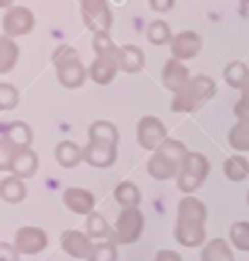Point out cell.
I'll use <instances>...</instances> for the list:
<instances>
[{
	"label": "cell",
	"instance_id": "5bb4252c",
	"mask_svg": "<svg viewBox=\"0 0 249 261\" xmlns=\"http://www.w3.org/2000/svg\"><path fill=\"white\" fill-rule=\"evenodd\" d=\"M63 204L76 214H90L94 208V194L84 188H67L63 192Z\"/></svg>",
	"mask_w": 249,
	"mask_h": 261
},
{
	"label": "cell",
	"instance_id": "f546056e",
	"mask_svg": "<svg viewBox=\"0 0 249 261\" xmlns=\"http://www.w3.org/2000/svg\"><path fill=\"white\" fill-rule=\"evenodd\" d=\"M147 39L153 43V45H165V43H171V31L167 27V22L163 20H153L147 29Z\"/></svg>",
	"mask_w": 249,
	"mask_h": 261
},
{
	"label": "cell",
	"instance_id": "ac0fdd59",
	"mask_svg": "<svg viewBox=\"0 0 249 261\" xmlns=\"http://www.w3.org/2000/svg\"><path fill=\"white\" fill-rule=\"evenodd\" d=\"M57 80L61 82V86H65V88H69V90H71V88H78V86H82L84 80H86V67L80 63V59L69 61V63L57 67Z\"/></svg>",
	"mask_w": 249,
	"mask_h": 261
},
{
	"label": "cell",
	"instance_id": "277c9868",
	"mask_svg": "<svg viewBox=\"0 0 249 261\" xmlns=\"http://www.w3.org/2000/svg\"><path fill=\"white\" fill-rule=\"evenodd\" d=\"M208 171H210V163L202 153H188L178 173V188L186 194H192L204 184Z\"/></svg>",
	"mask_w": 249,
	"mask_h": 261
},
{
	"label": "cell",
	"instance_id": "3957f363",
	"mask_svg": "<svg viewBox=\"0 0 249 261\" xmlns=\"http://www.w3.org/2000/svg\"><path fill=\"white\" fill-rule=\"evenodd\" d=\"M216 94V84L208 75H194L190 77L173 96L171 110L173 112H194L204 106Z\"/></svg>",
	"mask_w": 249,
	"mask_h": 261
},
{
	"label": "cell",
	"instance_id": "7a4b0ae2",
	"mask_svg": "<svg viewBox=\"0 0 249 261\" xmlns=\"http://www.w3.org/2000/svg\"><path fill=\"white\" fill-rule=\"evenodd\" d=\"M186 155H188V149L182 141L165 139L147 161V171L153 179H159V181L171 179L176 173H180V167Z\"/></svg>",
	"mask_w": 249,
	"mask_h": 261
},
{
	"label": "cell",
	"instance_id": "1f68e13d",
	"mask_svg": "<svg viewBox=\"0 0 249 261\" xmlns=\"http://www.w3.org/2000/svg\"><path fill=\"white\" fill-rule=\"evenodd\" d=\"M86 230H88V237H94V239H100V237L110 234V228H108L104 216L98 214V212H90L88 214V218H86Z\"/></svg>",
	"mask_w": 249,
	"mask_h": 261
},
{
	"label": "cell",
	"instance_id": "ab89813d",
	"mask_svg": "<svg viewBox=\"0 0 249 261\" xmlns=\"http://www.w3.org/2000/svg\"><path fill=\"white\" fill-rule=\"evenodd\" d=\"M155 261H182V259H180L178 253H173V251H169V249H163V251H159V253L155 255Z\"/></svg>",
	"mask_w": 249,
	"mask_h": 261
},
{
	"label": "cell",
	"instance_id": "484cf974",
	"mask_svg": "<svg viewBox=\"0 0 249 261\" xmlns=\"http://www.w3.org/2000/svg\"><path fill=\"white\" fill-rule=\"evenodd\" d=\"M18 61V47L10 37H0V73H8Z\"/></svg>",
	"mask_w": 249,
	"mask_h": 261
},
{
	"label": "cell",
	"instance_id": "4fadbf2b",
	"mask_svg": "<svg viewBox=\"0 0 249 261\" xmlns=\"http://www.w3.org/2000/svg\"><path fill=\"white\" fill-rule=\"evenodd\" d=\"M118 71L116 55H98L90 65V77L96 84H110Z\"/></svg>",
	"mask_w": 249,
	"mask_h": 261
},
{
	"label": "cell",
	"instance_id": "5b68a950",
	"mask_svg": "<svg viewBox=\"0 0 249 261\" xmlns=\"http://www.w3.org/2000/svg\"><path fill=\"white\" fill-rule=\"evenodd\" d=\"M145 226V218L141 214L139 208H122V212L118 214L116 220V228H114V243H135Z\"/></svg>",
	"mask_w": 249,
	"mask_h": 261
},
{
	"label": "cell",
	"instance_id": "f1b7e54d",
	"mask_svg": "<svg viewBox=\"0 0 249 261\" xmlns=\"http://www.w3.org/2000/svg\"><path fill=\"white\" fill-rule=\"evenodd\" d=\"M229 237H231V243L239 251H249V222L247 220L235 222L229 230Z\"/></svg>",
	"mask_w": 249,
	"mask_h": 261
},
{
	"label": "cell",
	"instance_id": "8d00e7d4",
	"mask_svg": "<svg viewBox=\"0 0 249 261\" xmlns=\"http://www.w3.org/2000/svg\"><path fill=\"white\" fill-rule=\"evenodd\" d=\"M235 116L239 120H249V80L241 88V100L235 104Z\"/></svg>",
	"mask_w": 249,
	"mask_h": 261
},
{
	"label": "cell",
	"instance_id": "ffe728a7",
	"mask_svg": "<svg viewBox=\"0 0 249 261\" xmlns=\"http://www.w3.org/2000/svg\"><path fill=\"white\" fill-rule=\"evenodd\" d=\"M88 137H90V141H94V143H106V145H114V147H116V143H118V128H116L112 122L96 120V122L90 124Z\"/></svg>",
	"mask_w": 249,
	"mask_h": 261
},
{
	"label": "cell",
	"instance_id": "44dd1931",
	"mask_svg": "<svg viewBox=\"0 0 249 261\" xmlns=\"http://www.w3.org/2000/svg\"><path fill=\"white\" fill-rule=\"evenodd\" d=\"M24 196H27V188H24V184H22L20 177L10 175V177H4V179L0 181V198H2L4 202H8V204H18V202L24 200Z\"/></svg>",
	"mask_w": 249,
	"mask_h": 261
},
{
	"label": "cell",
	"instance_id": "f35d334b",
	"mask_svg": "<svg viewBox=\"0 0 249 261\" xmlns=\"http://www.w3.org/2000/svg\"><path fill=\"white\" fill-rule=\"evenodd\" d=\"M149 6L155 12H167V10H171L173 0H149Z\"/></svg>",
	"mask_w": 249,
	"mask_h": 261
},
{
	"label": "cell",
	"instance_id": "603a6c76",
	"mask_svg": "<svg viewBox=\"0 0 249 261\" xmlns=\"http://www.w3.org/2000/svg\"><path fill=\"white\" fill-rule=\"evenodd\" d=\"M55 159H57V163L61 167H73V165L80 163V159H84V155H82V149L76 143L61 141L55 147Z\"/></svg>",
	"mask_w": 249,
	"mask_h": 261
},
{
	"label": "cell",
	"instance_id": "d590c367",
	"mask_svg": "<svg viewBox=\"0 0 249 261\" xmlns=\"http://www.w3.org/2000/svg\"><path fill=\"white\" fill-rule=\"evenodd\" d=\"M14 153H16V149L2 137V139H0V169H2V171H10Z\"/></svg>",
	"mask_w": 249,
	"mask_h": 261
},
{
	"label": "cell",
	"instance_id": "d4e9b609",
	"mask_svg": "<svg viewBox=\"0 0 249 261\" xmlns=\"http://www.w3.org/2000/svg\"><path fill=\"white\" fill-rule=\"evenodd\" d=\"M114 200L122 208H137V204L141 202V192L133 181H120L114 190Z\"/></svg>",
	"mask_w": 249,
	"mask_h": 261
},
{
	"label": "cell",
	"instance_id": "52a82bcc",
	"mask_svg": "<svg viewBox=\"0 0 249 261\" xmlns=\"http://www.w3.org/2000/svg\"><path fill=\"white\" fill-rule=\"evenodd\" d=\"M167 139V130L163 122L155 116H143L137 124V141L143 149L155 151L163 141Z\"/></svg>",
	"mask_w": 249,
	"mask_h": 261
},
{
	"label": "cell",
	"instance_id": "9a60e30c",
	"mask_svg": "<svg viewBox=\"0 0 249 261\" xmlns=\"http://www.w3.org/2000/svg\"><path fill=\"white\" fill-rule=\"evenodd\" d=\"M116 61H118V69H122L127 73H137V71H141L145 67V55L137 45L118 47Z\"/></svg>",
	"mask_w": 249,
	"mask_h": 261
},
{
	"label": "cell",
	"instance_id": "7c38bea8",
	"mask_svg": "<svg viewBox=\"0 0 249 261\" xmlns=\"http://www.w3.org/2000/svg\"><path fill=\"white\" fill-rule=\"evenodd\" d=\"M61 247H63V251L69 257H73V259H86L88 261L94 245L90 243V239L86 234H82L80 230H71L69 228V230H65L61 234Z\"/></svg>",
	"mask_w": 249,
	"mask_h": 261
},
{
	"label": "cell",
	"instance_id": "4316f807",
	"mask_svg": "<svg viewBox=\"0 0 249 261\" xmlns=\"http://www.w3.org/2000/svg\"><path fill=\"white\" fill-rule=\"evenodd\" d=\"M225 82L231 86V88H237L241 90L247 80H249V67L243 63V61H231L227 67H225Z\"/></svg>",
	"mask_w": 249,
	"mask_h": 261
},
{
	"label": "cell",
	"instance_id": "7402d4cb",
	"mask_svg": "<svg viewBox=\"0 0 249 261\" xmlns=\"http://www.w3.org/2000/svg\"><path fill=\"white\" fill-rule=\"evenodd\" d=\"M200 259L202 261H235L225 239H210L208 245H204Z\"/></svg>",
	"mask_w": 249,
	"mask_h": 261
},
{
	"label": "cell",
	"instance_id": "ba28073f",
	"mask_svg": "<svg viewBox=\"0 0 249 261\" xmlns=\"http://www.w3.org/2000/svg\"><path fill=\"white\" fill-rule=\"evenodd\" d=\"M2 27H4V33L6 37H18V35H27L33 31L35 27V16L29 8L24 6H14L10 8L4 18H2Z\"/></svg>",
	"mask_w": 249,
	"mask_h": 261
},
{
	"label": "cell",
	"instance_id": "8992f818",
	"mask_svg": "<svg viewBox=\"0 0 249 261\" xmlns=\"http://www.w3.org/2000/svg\"><path fill=\"white\" fill-rule=\"evenodd\" d=\"M80 8H82V18L88 29H92L94 33L110 29L112 14L108 10L106 0H80Z\"/></svg>",
	"mask_w": 249,
	"mask_h": 261
},
{
	"label": "cell",
	"instance_id": "6da1fadb",
	"mask_svg": "<svg viewBox=\"0 0 249 261\" xmlns=\"http://www.w3.org/2000/svg\"><path fill=\"white\" fill-rule=\"evenodd\" d=\"M204 222H206V206L194 198L186 196L178 204V218H176V241L184 247H198L204 243Z\"/></svg>",
	"mask_w": 249,
	"mask_h": 261
},
{
	"label": "cell",
	"instance_id": "b9f144b4",
	"mask_svg": "<svg viewBox=\"0 0 249 261\" xmlns=\"http://www.w3.org/2000/svg\"><path fill=\"white\" fill-rule=\"evenodd\" d=\"M247 204H249V192H247Z\"/></svg>",
	"mask_w": 249,
	"mask_h": 261
},
{
	"label": "cell",
	"instance_id": "d6a6232c",
	"mask_svg": "<svg viewBox=\"0 0 249 261\" xmlns=\"http://www.w3.org/2000/svg\"><path fill=\"white\" fill-rule=\"evenodd\" d=\"M116 245L114 243H98L92 247L88 261H116Z\"/></svg>",
	"mask_w": 249,
	"mask_h": 261
},
{
	"label": "cell",
	"instance_id": "60d3db41",
	"mask_svg": "<svg viewBox=\"0 0 249 261\" xmlns=\"http://www.w3.org/2000/svg\"><path fill=\"white\" fill-rule=\"evenodd\" d=\"M12 4V0H0V8H8Z\"/></svg>",
	"mask_w": 249,
	"mask_h": 261
},
{
	"label": "cell",
	"instance_id": "9c48e42d",
	"mask_svg": "<svg viewBox=\"0 0 249 261\" xmlns=\"http://www.w3.org/2000/svg\"><path fill=\"white\" fill-rule=\"evenodd\" d=\"M47 245V232L43 228L37 226H22L16 230L14 237V247L18 249V253L24 255H35L39 251H43Z\"/></svg>",
	"mask_w": 249,
	"mask_h": 261
},
{
	"label": "cell",
	"instance_id": "8fae6325",
	"mask_svg": "<svg viewBox=\"0 0 249 261\" xmlns=\"http://www.w3.org/2000/svg\"><path fill=\"white\" fill-rule=\"evenodd\" d=\"M82 155H84V161H88L94 167H110L116 161V147L114 145H106V143L90 141L82 149Z\"/></svg>",
	"mask_w": 249,
	"mask_h": 261
},
{
	"label": "cell",
	"instance_id": "30bf717a",
	"mask_svg": "<svg viewBox=\"0 0 249 261\" xmlns=\"http://www.w3.org/2000/svg\"><path fill=\"white\" fill-rule=\"evenodd\" d=\"M171 55L173 59L182 61V59H192L198 55L200 47H202V39L198 33L194 31H182L171 39Z\"/></svg>",
	"mask_w": 249,
	"mask_h": 261
},
{
	"label": "cell",
	"instance_id": "e575fe53",
	"mask_svg": "<svg viewBox=\"0 0 249 261\" xmlns=\"http://www.w3.org/2000/svg\"><path fill=\"white\" fill-rule=\"evenodd\" d=\"M76 59H78V51H76L73 47H69V45H61V47H57L55 53H53V63H55V67H61V65H65V63H69V61H76Z\"/></svg>",
	"mask_w": 249,
	"mask_h": 261
},
{
	"label": "cell",
	"instance_id": "cb8c5ba5",
	"mask_svg": "<svg viewBox=\"0 0 249 261\" xmlns=\"http://www.w3.org/2000/svg\"><path fill=\"white\" fill-rule=\"evenodd\" d=\"M222 171L231 181H243L249 175V161L243 155H231L222 163Z\"/></svg>",
	"mask_w": 249,
	"mask_h": 261
},
{
	"label": "cell",
	"instance_id": "83f0119b",
	"mask_svg": "<svg viewBox=\"0 0 249 261\" xmlns=\"http://www.w3.org/2000/svg\"><path fill=\"white\" fill-rule=\"evenodd\" d=\"M229 145L235 151H249V120H239L229 130Z\"/></svg>",
	"mask_w": 249,
	"mask_h": 261
},
{
	"label": "cell",
	"instance_id": "4dcf8cb0",
	"mask_svg": "<svg viewBox=\"0 0 249 261\" xmlns=\"http://www.w3.org/2000/svg\"><path fill=\"white\" fill-rule=\"evenodd\" d=\"M92 47L96 51V55H116L118 53V47L114 45V41L110 39L108 31H100V33H94V39H92Z\"/></svg>",
	"mask_w": 249,
	"mask_h": 261
},
{
	"label": "cell",
	"instance_id": "d6986e66",
	"mask_svg": "<svg viewBox=\"0 0 249 261\" xmlns=\"http://www.w3.org/2000/svg\"><path fill=\"white\" fill-rule=\"evenodd\" d=\"M4 139H6L14 149H27V147L31 145V141H33V130L29 128L27 122L14 120V122H10V124L6 126Z\"/></svg>",
	"mask_w": 249,
	"mask_h": 261
},
{
	"label": "cell",
	"instance_id": "74e56055",
	"mask_svg": "<svg viewBox=\"0 0 249 261\" xmlns=\"http://www.w3.org/2000/svg\"><path fill=\"white\" fill-rule=\"evenodd\" d=\"M0 261H18V249L0 241Z\"/></svg>",
	"mask_w": 249,
	"mask_h": 261
},
{
	"label": "cell",
	"instance_id": "836d02e7",
	"mask_svg": "<svg viewBox=\"0 0 249 261\" xmlns=\"http://www.w3.org/2000/svg\"><path fill=\"white\" fill-rule=\"evenodd\" d=\"M18 104V90L12 84H0V110H10Z\"/></svg>",
	"mask_w": 249,
	"mask_h": 261
},
{
	"label": "cell",
	"instance_id": "e0dca14e",
	"mask_svg": "<svg viewBox=\"0 0 249 261\" xmlns=\"http://www.w3.org/2000/svg\"><path fill=\"white\" fill-rule=\"evenodd\" d=\"M37 155L27 147V149H16L14 153V159H12V165H10V171L14 177H33L35 171H37Z\"/></svg>",
	"mask_w": 249,
	"mask_h": 261
},
{
	"label": "cell",
	"instance_id": "2e32d148",
	"mask_svg": "<svg viewBox=\"0 0 249 261\" xmlns=\"http://www.w3.org/2000/svg\"><path fill=\"white\" fill-rule=\"evenodd\" d=\"M188 80H190V77H188V67H186L182 61L169 59V61L165 63L163 73H161V82H163V86H165L167 90H171V92L176 94Z\"/></svg>",
	"mask_w": 249,
	"mask_h": 261
}]
</instances>
